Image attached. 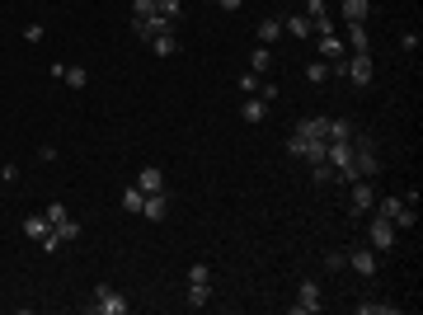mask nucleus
I'll list each match as a JSON object with an SVG mask.
<instances>
[{
  "label": "nucleus",
  "instance_id": "nucleus-1",
  "mask_svg": "<svg viewBox=\"0 0 423 315\" xmlns=\"http://www.w3.org/2000/svg\"><path fill=\"white\" fill-rule=\"evenodd\" d=\"M372 212H376V217H386L395 231H414V226H419V207H409L405 198H381Z\"/></svg>",
  "mask_w": 423,
  "mask_h": 315
},
{
  "label": "nucleus",
  "instance_id": "nucleus-13",
  "mask_svg": "<svg viewBox=\"0 0 423 315\" xmlns=\"http://www.w3.org/2000/svg\"><path fill=\"white\" fill-rule=\"evenodd\" d=\"M137 189H141V193H165V170H160V165H141Z\"/></svg>",
  "mask_w": 423,
  "mask_h": 315
},
{
  "label": "nucleus",
  "instance_id": "nucleus-35",
  "mask_svg": "<svg viewBox=\"0 0 423 315\" xmlns=\"http://www.w3.org/2000/svg\"><path fill=\"white\" fill-rule=\"evenodd\" d=\"M188 283H212V268L207 264H188Z\"/></svg>",
  "mask_w": 423,
  "mask_h": 315
},
{
  "label": "nucleus",
  "instance_id": "nucleus-39",
  "mask_svg": "<svg viewBox=\"0 0 423 315\" xmlns=\"http://www.w3.org/2000/svg\"><path fill=\"white\" fill-rule=\"evenodd\" d=\"M400 48H405V52H419V33H400Z\"/></svg>",
  "mask_w": 423,
  "mask_h": 315
},
{
  "label": "nucleus",
  "instance_id": "nucleus-24",
  "mask_svg": "<svg viewBox=\"0 0 423 315\" xmlns=\"http://www.w3.org/2000/svg\"><path fill=\"white\" fill-rule=\"evenodd\" d=\"M43 217L52 221V231H57V226H66V221H71V207H66V203H47Z\"/></svg>",
  "mask_w": 423,
  "mask_h": 315
},
{
  "label": "nucleus",
  "instance_id": "nucleus-9",
  "mask_svg": "<svg viewBox=\"0 0 423 315\" xmlns=\"http://www.w3.org/2000/svg\"><path fill=\"white\" fill-rule=\"evenodd\" d=\"M174 29H179V24H174V19H165L160 10L151 19H132V33H137V38H146V43H151V38H160V33H174Z\"/></svg>",
  "mask_w": 423,
  "mask_h": 315
},
{
  "label": "nucleus",
  "instance_id": "nucleus-5",
  "mask_svg": "<svg viewBox=\"0 0 423 315\" xmlns=\"http://www.w3.org/2000/svg\"><path fill=\"white\" fill-rule=\"evenodd\" d=\"M90 311H94V315H127V311H132V301H127L123 292H113L109 283H99V287H94Z\"/></svg>",
  "mask_w": 423,
  "mask_h": 315
},
{
  "label": "nucleus",
  "instance_id": "nucleus-6",
  "mask_svg": "<svg viewBox=\"0 0 423 315\" xmlns=\"http://www.w3.org/2000/svg\"><path fill=\"white\" fill-rule=\"evenodd\" d=\"M395 240H400V231H395L386 217H376L372 212V221H367V245H372L376 254H386V250H395Z\"/></svg>",
  "mask_w": 423,
  "mask_h": 315
},
{
  "label": "nucleus",
  "instance_id": "nucleus-31",
  "mask_svg": "<svg viewBox=\"0 0 423 315\" xmlns=\"http://www.w3.org/2000/svg\"><path fill=\"white\" fill-rule=\"evenodd\" d=\"M301 15L311 19V24H315V19H325L329 15V0H306V10H301Z\"/></svg>",
  "mask_w": 423,
  "mask_h": 315
},
{
  "label": "nucleus",
  "instance_id": "nucleus-11",
  "mask_svg": "<svg viewBox=\"0 0 423 315\" xmlns=\"http://www.w3.org/2000/svg\"><path fill=\"white\" fill-rule=\"evenodd\" d=\"M348 268H353L358 278H376V268H381V264H376V250H372V245L353 250V254H348Z\"/></svg>",
  "mask_w": 423,
  "mask_h": 315
},
{
  "label": "nucleus",
  "instance_id": "nucleus-16",
  "mask_svg": "<svg viewBox=\"0 0 423 315\" xmlns=\"http://www.w3.org/2000/svg\"><path fill=\"white\" fill-rule=\"evenodd\" d=\"M292 132H301V137H325L329 142V118H320V113H315V118H301Z\"/></svg>",
  "mask_w": 423,
  "mask_h": 315
},
{
  "label": "nucleus",
  "instance_id": "nucleus-17",
  "mask_svg": "<svg viewBox=\"0 0 423 315\" xmlns=\"http://www.w3.org/2000/svg\"><path fill=\"white\" fill-rule=\"evenodd\" d=\"M348 52H372V38H367V24H348Z\"/></svg>",
  "mask_w": 423,
  "mask_h": 315
},
{
  "label": "nucleus",
  "instance_id": "nucleus-12",
  "mask_svg": "<svg viewBox=\"0 0 423 315\" xmlns=\"http://www.w3.org/2000/svg\"><path fill=\"white\" fill-rule=\"evenodd\" d=\"M141 217L151 221V226H156V221H165V217H170V193H146V203H141Z\"/></svg>",
  "mask_w": 423,
  "mask_h": 315
},
{
  "label": "nucleus",
  "instance_id": "nucleus-36",
  "mask_svg": "<svg viewBox=\"0 0 423 315\" xmlns=\"http://www.w3.org/2000/svg\"><path fill=\"white\" fill-rule=\"evenodd\" d=\"M156 15V0H132V19H151Z\"/></svg>",
  "mask_w": 423,
  "mask_h": 315
},
{
  "label": "nucleus",
  "instance_id": "nucleus-20",
  "mask_svg": "<svg viewBox=\"0 0 423 315\" xmlns=\"http://www.w3.org/2000/svg\"><path fill=\"white\" fill-rule=\"evenodd\" d=\"M19 231H24V236H29V240H43V236H47V231H52V221H47V217H43V212H33V217H29V221H24V226H19Z\"/></svg>",
  "mask_w": 423,
  "mask_h": 315
},
{
  "label": "nucleus",
  "instance_id": "nucleus-7",
  "mask_svg": "<svg viewBox=\"0 0 423 315\" xmlns=\"http://www.w3.org/2000/svg\"><path fill=\"white\" fill-rule=\"evenodd\" d=\"M320 306H325V292H320V283H315V278H301L297 301H292V315H315Z\"/></svg>",
  "mask_w": 423,
  "mask_h": 315
},
{
  "label": "nucleus",
  "instance_id": "nucleus-14",
  "mask_svg": "<svg viewBox=\"0 0 423 315\" xmlns=\"http://www.w3.org/2000/svg\"><path fill=\"white\" fill-rule=\"evenodd\" d=\"M339 15H344L348 24H367V15H372V0H339Z\"/></svg>",
  "mask_w": 423,
  "mask_h": 315
},
{
  "label": "nucleus",
  "instance_id": "nucleus-28",
  "mask_svg": "<svg viewBox=\"0 0 423 315\" xmlns=\"http://www.w3.org/2000/svg\"><path fill=\"white\" fill-rule=\"evenodd\" d=\"M358 315H395L391 301H358Z\"/></svg>",
  "mask_w": 423,
  "mask_h": 315
},
{
  "label": "nucleus",
  "instance_id": "nucleus-15",
  "mask_svg": "<svg viewBox=\"0 0 423 315\" xmlns=\"http://www.w3.org/2000/svg\"><path fill=\"white\" fill-rule=\"evenodd\" d=\"M278 19H282V33H292V38H315V29H311L306 15H278Z\"/></svg>",
  "mask_w": 423,
  "mask_h": 315
},
{
  "label": "nucleus",
  "instance_id": "nucleus-19",
  "mask_svg": "<svg viewBox=\"0 0 423 315\" xmlns=\"http://www.w3.org/2000/svg\"><path fill=\"white\" fill-rule=\"evenodd\" d=\"M264 99L259 95H245V104H240V118H245V123H264Z\"/></svg>",
  "mask_w": 423,
  "mask_h": 315
},
{
  "label": "nucleus",
  "instance_id": "nucleus-4",
  "mask_svg": "<svg viewBox=\"0 0 423 315\" xmlns=\"http://www.w3.org/2000/svg\"><path fill=\"white\" fill-rule=\"evenodd\" d=\"M325 151H329L325 137H301V132H292V137H287V156L306 160V165H320V160H325Z\"/></svg>",
  "mask_w": 423,
  "mask_h": 315
},
{
  "label": "nucleus",
  "instance_id": "nucleus-25",
  "mask_svg": "<svg viewBox=\"0 0 423 315\" xmlns=\"http://www.w3.org/2000/svg\"><path fill=\"white\" fill-rule=\"evenodd\" d=\"M259 38H264V48H268V43H273V38H282V19H278V15L259 19Z\"/></svg>",
  "mask_w": 423,
  "mask_h": 315
},
{
  "label": "nucleus",
  "instance_id": "nucleus-33",
  "mask_svg": "<svg viewBox=\"0 0 423 315\" xmlns=\"http://www.w3.org/2000/svg\"><path fill=\"white\" fill-rule=\"evenodd\" d=\"M311 179H315V184H334V170H329V160L311 165Z\"/></svg>",
  "mask_w": 423,
  "mask_h": 315
},
{
  "label": "nucleus",
  "instance_id": "nucleus-32",
  "mask_svg": "<svg viewBox=\"0 0 423 315\" xmlns=\"http://www.w3.org/2000/svg\"><path fill=\"white\" fill-rule=\"evenodd\" d=\"M259 85H264L259 71H245V76H240V95H259Z\"/></svg>",
  "mask_w": 423,
  "mask_h": 315
},
{
  "label": "nucleus",
  "instance_id": "nucleus-8",
  "mask_svg": "<svg viewBox=\"0 0 423 315\" xmlns=\"http://www.w3.org/2000/svg\"><path fill=\"white\" fill-rule=\"evenodd\" d=\"M348 212H353V217H367V212H372L376 207V189H372V179H353V184H348Z\"/></svg>",
  "mask_w": 423,
  "mask_h": 315
},
{
  "label": "nucleus",
  "instance_id": "nucleus-23",
  "mask_svg": "<svg viewBox=\"0 0 423 315\" xmlns=\"http://www.w3.org/2000/svg\"><path fill=\"white\" fill-rule=\"evenodd\" d=\"M151 52H156V57H174V52H179V38H174V33H160V38H151Z\"/></svg>",
  "mask_w": 423,
  "mask_h": 315
},
{
  "label": "nucleus",
  "instance_id": "nucleus-10",
  "mask_svg": "<svg viewBox=\"0 0 423 315\" xmlns=\"http://www.w3.org/2000/svg\"><path fill=\"white\" fill-rule=\"evenodd\" d=\"M315 48H320V62H329V66H339L348 57V43L339 38V33H320V38H315Z\"/></svg>",
  "mask_w": 423,
  "mask_h": 315
},
{
  "label": "nucleus",
  "instance_id": "nucleus-30",
  "mask_svg": "<svg viewBox=\"0 0 423 315\" xmlns=\"http://www.w3.org/2000/svg\"><path fill=\"white\" fill-rule=\"evenodd\" d=\"M156 10L165 19H174V24H179V19H184V0H156Z\"/></svg>",
  "mask_w": 423,
  "mask_h": 315
},
{
  "label": "nucleus",
  "instance_id": "nucleus-3",
  "mask_svg": "<svg viewBox=\"0 0 423 315\" xmlns=\"http://www.w3.org/2000/svg\"><path fill=\"white\" fill-rule=\"evenodd\" d=\"M381 174V156H376V142L353 132V179H376Z\"/></svg>",
  "mask_w": 423,
  "mask_h": 315
},
{
  "label": "nucleus",
  "instance_id": "nucleus-40",
  "mask_svg": "<svg viewBox=\"0 0 423 315\" xmlns=\"http://www.w3.org/2000/svg\"><path fill=\"white\" fill-rule=\"evenodd\" d=\"M217 5H221V10H231V15H235V10H240L245 0H217Z\"/></svg>",
  "mask_w": 423,
  "mask_h": 315
},
{
  "label": "nucleus",
  "instance_id": "nucleus-29",
  "mask_svg": "<svg viewBox=\"0 0 423 315\" xmlns=\"http://www.w3.org/2000/svg\"><path fill=\"white\" fill-rule=\"evenodd\" d=\"M268 66H273V57H268V48H264V43H259V48L250 52V71H259V76H264Z\"/></svg>",
  "mask_w": 423,
  "mask_h": 315
},
{
  "label": "nucleus",
  "instance_id": "nucleus-22",
  "mask_svg": "<svg viewBox=\"0 0 423 315\" xmlns=\"http://www.w3.org/2000/svg\"><path fill=\"white\" fill-rule=\"evenodd\" d=\"M62 85H71V90H85V85H90V71H85V66H66V71H62Z\"/></svg>",
  "mask_w": 423,
  "mask_h": 315
},
{
  "label": "nucleus",
  "instance_id": "nucleus-37",
  "mask_svg": "<svg viewBox=\"0 0 423 315\" xmlns=\"http://www.w3.org/2000/svg\"><path fill=\"white\" fill-rule=\"evenodd\" d=\"M57 236H62V245H71V240H80V226H76V217L66 221V226H57Z\"/></svg>",
  "mask_w": 423,
  "mask_h": 315
},
{
  "label": "nucleus",
  "instance_id": "nucleus-2",
  "mask_svg": "<svg viewBox=\"0 0 423 315\" xmlns=\"http://www.w3.org/2000/svg\"><path fill=\"white\" fill-rule=\"evenodd\" d=\"M334 76H348V85H358V90H367L376 76V62L372 52H353V57H344V62L334 66Z\"/></svg>",
  "mask_w": 423,
  "mask_h": 315
},
{
  "label": "nucleus",
  "instance_id": "nucleus-27",
  "mask_svg": "<svg viewBox=\"0 0 423 315\" xmlns=\"http://www.w3.org/2000/svg\"><path fill=\"white\" fill-rule=\"evenodd\" d=\"M329 76H334V66H329V62H311V66H306V80H311V85H325Z\"/></svg>",
  "mask_w": 423,
  "mask_h": 315
},
{
  "label": "nucleus",
  "instance_id": "nucleus-34",
  "mask_svg": "<svg viewBox=\"0 0 423 315\" xmlns=\"http://www.w3.org/2000/svg\"><path fill=\"white\" fill-rule=\"evenodd\" d=\"M344 268H348V254H339V250L325 254V273H344Z\"/></svg>",
  "mask_w": 423,
  "mask_h": 315
},
{
  "label": "nucleus",
  "instance_id": "nucleus-18",
  "mask_svg": "<svg viewBox=\"0 0 423 315\" xmlns=\"http://www.w3.org/2000/svg\"><path fill=\"white\" fill-rule=\"evenodd\" d=\"M188 306H193V311L212 306V283H188Z\"/></svg>",
  "mask_w": 423,
  "mask_h": 315
},
{
  "label": "nucleus",
  "instance_id": "nucleus-38",
  "mask_svg": "<svg viewBox=\"0 0 423 315\" xmlns=\"http://www.w3.org/2000/svg\"><path fill=\"white\" fill-rule=\"evenodd\" d=\"M47 33H43V24H29V29H24V43H43Z\"/></svg>",
  "mask_w": 423,
  "mask_h": 315
},
{
  "label": "nucleus",
  "instance_id": "nucleus-26",
  "mask_svg": "<svg viewBox=\"0 0 423 315\" xmlns=\"http://www.w3.org/2000/svg\"><path fill=\"white\" fill-rule=\"evenodd\" d=\"M353 137V123L348 118H329V142H348Z\"/></svg>",
  "mask_w": 423,
  "mask_h": 315
},
{
  "label": "nucleus",
  "instance_id": "nucleus-21",
  "mask_svg": "<svg viewBox=\"0 0 423 315\" xmlns=\"http://www.w3.org/2000/svg\"><path fill=\"white\" fill-rule=\"evenodd\" d=\"M141 203H146V193L132 184V189H123V212L127 217H141Z\"/></svg>",
  "mask_w": 423,
  "mask_h": 315
}]
</instances>
